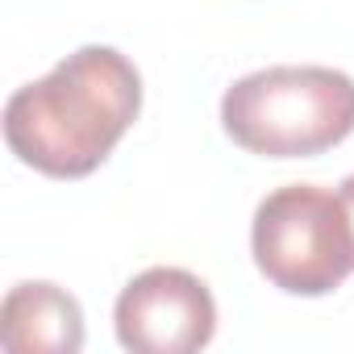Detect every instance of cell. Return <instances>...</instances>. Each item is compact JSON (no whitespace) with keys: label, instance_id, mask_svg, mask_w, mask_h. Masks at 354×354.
Here are the masks:
<instances>
[{"label":"cell","instance_id":"cell-1","mask_svg":"<svg viewBox=\"0 0 354 354\" xmlns=\"http://www.w3.org/2000/svg\"><path fill=\"white\" fill-rule=\"evenodd\" d=\"M138 113V67L113 46H80L50 75L9 96L5 142L50 180H84L113 154Z\"/></svg>","mask_w":354,"mask_h":354},{"label":"cell","instance_id":"cell-2","mask_svg":"<svg viewBox=\"0 0 354 354\" xmlns=\"http://www.w3.org/2000/svg\"><path fill=\"white\" fill-rule=\"evenodd\" d=\"M225 133L263 158H313L354 133V80L333 67H263L221 96Z\"/></svg>","mask_w":354,"mask_h":354},{"label":"cell","instance_id":"cell-3","mask_svg":"<svg viewBox=\"0 0 354 354\" xmlns=\"http://www.w3.org/2000/svg\"><path fill=\"white\" fill-rule=\"evenodd\" d=\"M254 267L288 296H325L354 271V230L337 192L288 184L263 196L250 225Z\"/></svg>","mask_w":354,"mask_h":354},{"label":"cell","instance_id":"cell-4","mask_svg":"<svg viewBox=\"0 0 354 354\" xmlns=\"http://www.w3.org/2000/svg\"><path fill=\"white\" fill-rule=\"evenodd\" d=\"M117 342L133 354H192L217 333V304L201 275L150 267L133 275L113 308Z\"/></svg>","mask_w":354,"mask_h":354},{"label":"cell","instance_id":"cell-5","mask_svg":"<svg viewBox=\"0 0 354 354\" xmlns=\"http://www.w3.org/2000/svg\"><path fill=\"white\" fill-rule=\"evenodd\" d=\"M0 346L9 354H75L84 346L80 300L46 279L9 288L0 304Z\"/></svg>","mask_w":354,"mask_h":354},{"label":"cell","instance_id":"cell-6","mask_svg":"<svg viewBox=\"0 0 354 354\" xmlns=\"http://www.w3.org/2000/svg\"><path fill=\"white\" fill-rule=\"evenodd\" d=\"M337 196H342V205H346V217H350V230H354V175H346V180H342Z\"/></svg>","mask_w":354,"mask_h":354}]
</instances>
